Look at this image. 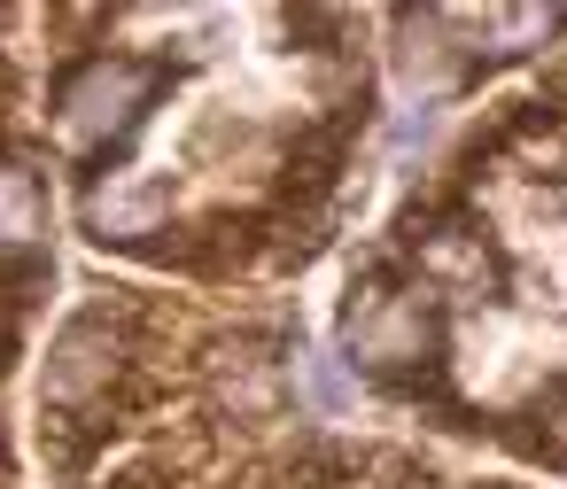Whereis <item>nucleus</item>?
<instances>
[{"instance_id": "1a4fd4ad", "label": "nucleus", "mask_w": 567, "mask_h": 489, "mask_svg": "<svg viewBox=\"0 0 567 489\" xmlns=\"http://www.w3.org/2000/svg\"><path fill=\"white\" fill-rule=\"evenodd\" d=\"M48 233V187L24 164H0V257H32Z\"/></svg>"}, {"instance_id": "9d476101", "label": "nucleus", "mask_w": 567, "mask_h": 489, "mask_svg": "<svg viewBox=\"0 0 567 489\" xmlns=\"http://www.w3.org/2000/svg\"><path fill=\"white\" fill-rule=\"evenodd\" d=\"M520 419H536V427H505V443H520V450L567 466V381H551V388L536 396V412H520Z\"/></svg>"}, {"instance_id": "20e7f679", "label": "nucleus", "mask_w": 567, "mask_h": 489, "mask_svg": "<svg viewBox=\"0 0 567 489\" xmlns=\"http://www.w3.org/2000/svg\"><path fill=\"white\" fill-rule=\"evenodd\" d=\"M404 257H412L427 295H497V280H505V257L474 218H420L412 210L404 218Z\"/></svg>"}, {"instance_id": "423d86ee", "label": "nucleus", "mask_w": 567, "mask_h": 489, "mask_svg": "<svg viewBox=\"0 0 567 489\" xmlns=\"http://www.w3.org/2000/svg\"><path fill=\"white\" fill-rule=\"evenodd\" d=\"M210 396L234 419H272L280 396H288V365L265 342H218L210 350Z\"/></svg>"}, {"instance_id": "7ed1b4c3", "label": "nucleus", "mask_w": 567, "mask_h": 489, "mask_svg": "<svg viewBox=\"0 0 567 489\" xmlns=\"http://www.w3.org/2000/svg\"><path fill=\"white\" fill-rule=\"evenodd\" d=\"M125 350H133V319L125 311H110V303L79 311L55 334V350H48V412H94V404H110V381L125 373Z\"/></svg>"}, {"instance_id": "39448f33", "label": "nucleus", "mask_w": 567, "mask_h": 489, "mask_svg": "<svg viewBox=\"0 0 567 489\" xmlns=\"http://www.w3.org/2000/svg\"><path fill=\"white\" fill-rule=\"evenodd\" d=\"M164 226H172V179L156 171H110L86 187V233L102 249H141Z\"/></svg>"}, {"instance_id": "f257e3e1", "label": "nucleus", "mask_w": 567, "mask_h": 489, "mask_svg": "<svg viewBox=\"0 0 567 489\" xmlns=\"http://www.w3.org/2000/svg\"><path fill=\"white\" fill-rule=\"evenodd\" d=\"M342 350L396 396H443V311L420 288H396L389 272L350 280L342 303Z\"/></svg>"}, {"instance_id": "6e6552de", "label": "nucleus", "mask_w": 567, "mask_h": 489, "mask_svg": "<svg viewBox=\"0 0 567 489\" xmlns=\"http://www.w3.org/2000/svg\"><path fill=\"white\" fill-rule=\"evenodd\" d=\"M559 32H567V9H482V17H474V40H482L497 63L544 55Z\"/></svg>"}, {"instance_id": "0eeeda50", "label": "nucleus", "mask_w": 567, "mask_h": 489, "mask_svg": "<svg viewBox=\"0 0 567 489\" xmlns=\"http://www.w3.org/2000/svg\"><path fill=\"white\" fill-rule=\"evenodd\" d=\"M396 79L420 94V102H435L443 86H458L466 79V48L451 40V17H396Z\"/></svg>"}, {"instance_id": "f03ea898", "label": "nucleus", "mask_w": 567, "mask_h": 489, "mask_svg": "<svg viewBox=\"0 0 567 489\" xmlns=\"http://www.w3.org/2000/svg\"><path fill=\"white\" fill-rule=\"evenodd\" d=\"M164 94V63H141V55H94L79 63L63 86H55V117H63V141L71 148H110L125 141L148 102Z\"/></svg>"}, {"instance_id": "9b49d317", "label": "nucleus", "mask_w": 567, "mask_h": 489, "mask_svg": "<svg viewBox=\"0 0 567 489\" xmlns=\"http://www.w3.org/2000/svg\"><path fill=\"white\" fill-rule=\"evenodd\" d=\"M296 381H303V396H311L319 412H342V404H350V381H342L334 357H296Z\"/></svg>"}]
</instances>
